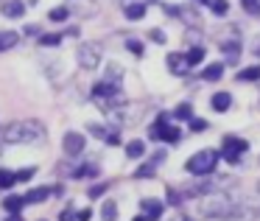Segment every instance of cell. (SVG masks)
Instances as JSON below:
<instances>
[{
    "label": "cell",
    "instance_id": "1",
    "mask_svg": "<svg viewBox=\"0 0 260 221\" xmlns=\"http://www.w3.org/2000/svg\"><path fill=\"white\" fill-rule=\"evenodd\" d=\"M48 129L40 120H12V123L0 126V146H25V143H40L45 140Z\"/></svg>",
    "mask_w": 260,
    "mask_h": 221
},
{
    "label": "cell",
    "instance_id": "2",
    "mask_svg": "<svg viewBox=\"0 0 260 221\" xmlns=\"http://www.w3.org/2000/svg\"><path fill=\"white\" fill-rule=\"evenodd\" d=\"M218 160H221V151H215V148H202V151H196L187 160L185 168H187V174H193V176H207L215 171Z\"/></svg>",
    "mask_w": 260,
    "mask_h": 221
},
{
    "label": "cell",
    "instance_id": "3",
    "mask_svg": "<svg viewBox=\"0 0 260 221\" xmlns=\"http://www.w3.org/2000/svg\"><path fill=\"white\" fill-rule=\"evenodd\" d=\"M232 213H235V204L224 193H210V196H204L202 215H207V218H230Z\"/></svg>",
    "mask_w": 260,
    "mask_h": 221
},
{
    "label": "cell",
    "instance_id": "4",
    "mask_svg": "<svg viewBox=\"0 0 260 221\" xmlns=\"http://www.w3.org/2000/svg\"><path fill=\"white\" fill-rule=\"evenodd\" d=\"M249 148V143L243 140V137H235V135H226L224 140H221V157L226 160V163L235 165L238 160L243 157V151Z\"/></svg>",
    "mask_w": 260,
    "mask_h": 221
},
{
    "label": "cell",
    "instance_id": "5",
    "mask_svg": "<svg viewBox=\"0 0 260 221\" xmlns=\"http://www.w3.org/2000/svg\"><path fill=\"white\" fill-rule=\"evenodd\" d=\"M165 120H168V115H159V118H157V123H154L151 129H148V137H151V140L176 143V140H179V129H176V126H168Z\"/></svg>",
    "mask_w": 260,
    "mask_h": 221
},
{
    "label": "cell",
    "instance_id": "6",
    "mask_svg": "<svg viewBox=\"0 0 260 221\" xmlns=\"http://www.w3.org/2000/svg\"><path fill=\"white\" fill-rule=\"evenodd\" d=\"M79 65L84 70H95L98 65H101V45H95V42H84V45L79 48Z\"/></svg>",
    "mask_w": 260,
    "mask_h": 221
},
{
    "label": "cell",
    "instance_id": "7",
    "mask_svg": "<svg viewBox=\"0 0 260 221\" xmlns=\"http://www.w3.org/2000/svg\"><path fill=\"white\" fill-rule=\"evenodd\" d=\"M62 146H64V151H68V157H79V154L84 151V135L68 132V135L62 137Z\"/></svg>",
    "mask_w": 260,
    "mask_h": 221
},
{
    "label": "cell",
    "instance_id": "8",
    "mask_svg": "<svg viewBox=\"0 0 260 221\" xmlns=\"http://www.w3.org/2000/svg\"><path fill=\"white\" fill-rule=\"evenodd\" d=\"M165 62H168V70H171L174 76H185L187 70H190L185 53H168V59H165Z\"/></svg>",
    "mask_w": 260,
    "mask_h": 221
},
{
    "label": "cell",
    "instance_id": "9",
    "mask_svg": "<svg viewBox=\"0 0 260 221\" xmlns=\"http://www.w3.org/2000/svg\"><path fill=\"white\" fill-rule=\"evenodd\" d=\"M51 193H62V187H34V191L25 193V204H37V202H45V199H51Z\"/></svg>",
    "mask_w": 260,
    "mask_h": 221
},
{
    "label": "cell",
    "instance_id": "10",
    "mask_svg": "<svg viewBox=\"0 0 260 221\" xmlns=\"http://www.w3.org/2000/svg\"><path fill=\"white\" fill-rule=\"evenodd\" d=\"M143 213H146V221H159L162 218V202H157V199H143L140 202Z\"/></svg>",
    "mask_w": 260,
    "mask_h": 221
},
{
    "label": "cell",
    "instance_id": "11",
    "mask_svg": "<svg viewBox=\"0 0 260 221\" xmlns=\"http://www.w3.org/2000/svg\"><path fill=\"white\" fill-rule=\"evenodd\" d=\"M0 12H3V17H23L25 14V3L23 0H6V3H0Z\"/></svg>",
    "mask_w": 260,
    "mask_h": 221
},
{
    "label": "cell",
    "instance_id": "12",
    "mask_svg": "<svg viewBox=\"0 0 260 221\" xmlns=\"http://www.w3.org/2000/svg\"><path fill=\"white\" fill-rule=\"evenodd\" d=\"M210 107H213L215 112H226V109L232 107V96L230 92H215V96L210 98Z\"/></svg>",
    "mask_w": 260,
    "mask_h": 221
},
{
    "label": "cell",
    "instance_id": "13",
    "mask_svg": "<svg viewBox=\"0 0 260 221\" xmlns=\"http://www.w3.org/2000/svg\"><path fill=\"white\" fill-rule=\"evenodd\" d=\"M221 51L226 53V62L235 65V59L241 56V42H238V40H226V42H221Z\"/></svg>",
    "mask_w": 260,
    "mask_h": 221
},
{
    "label": "cell",
    "instance_id": "14",
    "mask_svg": "<svg viewBox=\"0 0 260 221\" xmlns=\"http://www.w3.org/2000/svg\"><path fill=\"white\" fill-rule=\"evenodd\" d=\"M23 207H25V199L23 196H6V199H3V210H6L9 215H17Z\"/></svg>",
    "mask_w": 260,
    "mask_h": 221
},
{
    "label": "cell",
    "instance_id": "15",
    "mask_svg": "<svg viewBox=\"0 0 260 221\" xmlns=\"http://www.w3.org/2000/svg\"><path fill=\"white\" fill-rule=\"evenodd\" d=\"M165 160V154H157V157H154V163H148V165H140V168H137V179H148V176H154V168H157V163H162Z\"/></svg>",
    "mask_w": 260,
    "mask_h": 221
},
{
    "label": "cell",
    "instance_id": "16",
    "mask_svg": "<svg viewBox=\"0 0 260 221\" xmlns=\"http://www.w3.org/2000/svg\"><path fill=\"white\" fill-rule=\"evenodd\" d=\"M221 76H224V62H215V65H210V68H204L202 79L204 81H218Z\"/></svg>",
    "mask_w": 260,
    "mask_h": 221
},
{
    "label": "cell",
    "instance_id": "17",
    "mask_svg": "<svg viewBox=\"0 0 260 221\" xmlns=\"http://www.w3.org/2000/svg\"><path fill=\"white\" fill-rule=\"evenodd\" d=\"M238 81H260V65H252V68L238 70Z\"/></svg>",
    "mask_w": 260,
    "mask_h": 221
},
{
    "label": "cell",
    "instance_id": "18",
    "mask_svg": "<svg viewBox=\"0 0 260 221\" xmlns=\"http://www.w3.org/2000/svg\"><path fill=\"white\" fill-rule=\"evenodd\" d=\"M143 154H146V143H143V140H132V143H126V157L137 160V157H143Z\"/></svg>",
    "mask_w": 260,
    "mask_h": 221
},
{
    "label": "cell",
    "instance_id": "19",
    "mask_svg": "<svg viewBox=\"0 0 260 221\" xmlns=\"http://www.w3.org/2000/svg\"><path fill=\"white\" fill-rule=\"evenodd\" d=\"M101 218H104V221H118V204H115L112 199H107V202H104Z\"/></svg>",
    "mask_w": 260,
    "mask_h": 221
},
{
    "label": "cell",
    "instance_id": "20",
    "mask_svg": "<svg viewBox=\"0 0 260 221\" xmlns=\"http://www.w3.org/2000/svg\"><path fill=\"white\" fill-rule=\"evenodd\" d=\"M14 45H17V31H0V51H9Z\"/></svg>",
    "mask_w": 260,
    "mask_h": 221
},
{
    "label": "cell",
    "instance_id": "21",
    "mask_svg": "<svg viewBox=\"0 0 260 221\" xmlns=\"http://www.w3.org/2000/svg\"><path fill=\"white\" fill-rule=\"evenodd\" d=\"M126 17L129 20H143L146 17V3H132V6H126Z\"/></svg>",
    "mask_w": 260,
    "mask_h": 221
},
{
    "label": "cell",
    "instance_id": "22",
    "mask_svg": "<svg viewBox=\"0 0 260 221\" xmlns=\"http://www.w3.org/2000/svg\"><path fill=\"white\" fill-rule=\"evenodd\" d=\"M70 17V9L68 6H56L48 12V20H53V23H64V20Z\"/></svg>",
    "mask_w": 260,
    "mask_h": 221
},
{
    "label": "cell",
    "instance_id": "23",
    "mask_svg": "<svg viewBox=\"0 0 260 221\" xmlns=\"http://www.w3.org/2000/svg\"><path fill=\"white\" fill-rule=\"evenodd\" d=\"M185 56H187V65H190V68H196V65L204 59V48H199V45H196V48H190V51H187Z\"/></svg>",
    "mask_w": 260,
    "mask_h": 221
},
{
    "label": "cell",
    "instance_id": "24",
    "mask_svg": "<svg viewBox=\"0 0 260 221\" xmlns=\"http://www.w3.org/2000/svg\"><path fill=\"white\" fill-rule=\"evenodd\" d=\"M14 171H9V168H0V191H6V187H12L14 185Z\"/></svg>",
    "mask_w": 260,
    "mask_h": 221
},
{
    "label": "cell",
    "instance_id": "25",
    "mask_svg": "<svg viewBox=\"0 0 260 221\" xmlns=\"http://www.w3.org/2000/svg\"><path fill=\"white\" fill-rule=\"evenodd\" d=\"M174 118H176V120H190V118H193L190 104H179V107L174 109Z\"/></svg>",
    "mask_w": 260,
    "mask_h": 221
},
{
    "label": "cell",
    "instance_id": "26",
    "mask_svg": "<svg viewBox=\"0 0 260 221\" xmlns=\"http://www.w3.org/2000/svg\"><path fill=\"white\" fill-rule=\"evenodd\" d=\"M62 42V34H42L40 37V45L42 48H56Z\"/></svg>",
    "mask_w": 260,
    "mask_h": 221
},
{
    "label": "cell",
    "instance_id": "27",
    "mask_svg": "<svg viewBox=\"0 0 260 221\" xmlns=\"http://www.w3.org/2000/svg\"><path fill=\"white\" fill-rule=\"evenodd\" d=\"M34 174H37V168H34V165H28V168L14 171V179H17V182H28V179H34Z\"/></svg>",
    "mask_w": 260,
    "mask_h": 221
},
{
    "label": "cell",
    "instance_id": "28",
    "mask_svg": "<svg viewBox=\"0 0 260 221\" xmlns=\"http://www.w3.org/2000/svg\"><path fill=\"white\" fill-rule=\"evenodd\" d=\"M126 48H129L135 56H143V42L140 40H126Z\"/></svg>",
    "mask_w": 260,
    "mask_h": 221
},
{
    "label": "cell",
    "instance_id": "29",
    "mask_svg": "<svg viewBox=\"0 0 260 221\" xmlns=\"http://www.w3.org/2000/svg\"><path fill=\"white\" fill-rule=\"evenodd\" d=\"M210 9H213L215 14H226L230 6H226V0H210Z\"/></svg>",
    "mask_w": 260,
    "mask_h": 221
},
{
    "label": "cell",
    "instance_id": "30",
    "mask_svg": "<svg viewBox=\"0 0 260 221\" xmlns=\"http://www.w3.org/2000/svg\"><path fill=\"white\" fill-rule=\"evenodd\" d=\"M207 129V120L202 118H190V132H204Z\"/></svg>",
    "mask_w": 260,
    "mask_h": 221
},
{
    "label": "cell",
    "instance_id": "31",
    "mask_svg": "<svg viewBox=\"0 0 260 221\" xmlns=\"http://www.w3.org/2000/svg\"><path fill=\"white\" fill-rule=\"evenodd\" d=\"M243 9L246 12H260V0H243Z\"/></svg>",
    "mask_w": 260,
    "mask_h": 221
},
{
    "label": "cell",
    "instance_id": "32",
    "mask_svg": "<svg viewBox=\"0 0 260 221\" xmlns=\"http://www.w3.org/2000/svg\"><path fill=\"white\" fill-rule=\"evenodd\" d=\"M107 187H109V185H107V182H101V185H95V187H90V199H92V196H101V193H104V191H107Z\"/></svg>",
    "mask_w": 260,
    "mask_h": 221
},
{
    "label": "cell",
    "instance_id": "33",
    "mask_svg": "<svg viewBox=\"0 0 260 221\" xmlns=\"http://www.w3.org/2000/svg\"><path fill=\"white\" fill-rule=\"evenodd\" d=\"M104 140H107L109 146H118V143H120V135H118V132H109V135L104 137Z\"/></svg>",
    "mask_w": 260,
    "mask_h": 221
},
{
    "label": "cell",
    "instance_id": "34",
    "mask_svg": "<svg viewBox=\"0 0 260 221\" xmlns=\"http://www.w3.org/2000/svg\"><path fill=\"white\" fill-rule=\"evenodd\" d=\"M151 40L157 42V45H162V42H165V34H162L159 28H154V31H151Z\"/></svg>",
    "mask_w": 260,
    "mask_h": 221
},
{
    "label": "cell",
    "instance_id": "35",
    "mask_svg": "<svg viewBox=\"0 0 260 221\" xmlns=\"http://www.w3.org/2000/svg\"><path fill=\"white\" fill-rule=\"evenodd\" d=\"M92 218V210H81L79 215H76V221H90Z\"/></svg>",
    "mask_w": 260,
    "mask_h": 221
},
{
    "label": "cell",
    "instance_id": "36",
    "mask_svg": "<svg viewBox=\"0 0 260 221\" xmlns=\"http://www.w3.org/2000/svg\"><path fill=\"white\" fill-rule=\"evenodd\" d=\"M168 202L179 204V202H182V196H179V193H176V191H171V187H168Z\"/></svg>",
    "mask_w": 260,
    "mask_h": 221
},
{
    "label": "cell",
    "instance_id": "37",
    "mask_svg": "<svg viewBox=\"0 0 260 221\" xmlns=\"http://www.w3.org/2000/svg\"><path fill=\"white\" fill-rule=\"evenodd\" d=\"M62 221H76V213H73V207H68L62 213Z\"/></svg>",
    "mask_w": 260,
    "mask_h": 221
},
{
    "label": "cell",
    "instance_id": "38",
    "mask_svg": "<svg viewBox=\"0 0 260 221\" xmlns=\"http://www.w3.org/2000/svg\"><path fill=\"white\" fill-rule=\"evenodd\" d=\"M6 221H25V218H23V215H20V213H17V215H9V218H6Z\"/></svg>",
    "mask_w": 260,
    "mask_h": 221
},
{
    "label": "cell",
    "instance_id": "39",
    "mask_svg": "<svg viewBox=\"0 0 260 221\" xmlns=\"http://www.w3.org/2000/svg\"><path fill=\"white\" fill-rule=\"evenodd\" d=\"M254 53H257V56H260V42H254Z\"/></svg>",
    "mask_w": 260,
    "mask_h": 221
},
{
    "label": "cell",
    "instance_id": "40",
    "mask_svg": "<svg viewBox=\"0 0 260 221\" xmlns=\"http://www.w3.org/2000/svg\"><path fill=\"white\" fill-rule=\"evenodd\" d=\"M135 221H146V215H137V218Z\"/></svg>",
    "mask_w": 260,
    "mask_h": 221
},
{
    "label": "cell",
    "instance_id": "41",
    "mask_svg": "<svg viewBox=\"0 0 260 221\" xmlns=\"http://www.w3.org/2000/svg\"><path fill=\"white\" fill-rule=\"evenodd\" d=\"M199 3H210V0H199Z\"/></svg>",
    "mask_w": 260,
    "mask_h": 221
}]
</instances>
